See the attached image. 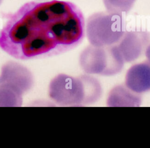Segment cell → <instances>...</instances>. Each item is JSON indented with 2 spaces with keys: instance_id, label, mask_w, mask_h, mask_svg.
Wrapping results in <instances>:
<instances>
[{
  "instance_id": "obj_8",
  "label": "cell",
  "mask_w": 150,
  "mask_h": 148,
  "mask_svg": "<svg viewBox=\"0 0 150 148\" xmlns=\"http://www.w3.org/2000/svg\"><path fill=\"white\" fill-rule=\"evenodd\" d=\"M136 0H103L107 11L124 15L133 7Z\"/></svg>"
},
{
  "instance_id": "obj_3",
  "label": "cell",
  "mask_w": 150,
  "mask_h": 148,
  "mask_svg": "<svg viewBox=\"0 0 150 148\" xmlns=\"http://www.w3.org/2000/svg\"><path fill=\"white\" fill-rule=\"evenodd\" d=\"M86 28L89 42L96 47L114 45L125 33L123 15L108 11L97 12L90 16Z\"/></svg>"
},
{
  "instance_id": "obj_4",
  "label": "cell",
  "mask_w": 150,
  "mask_h": 148,
  "mask_svg": "<svg viewBox=\"0 0 150 148\" xmlns=\"http://www.w3.org/2000/svg\"><path fill=\"white\" fill-rule=\"evenodd\" d=\"M124 60L115 44L107 47L91 45L81 53L80 64L90 74L112 75L120 71Z\"/></svg>"
},
{
  "instance_id": "obj_10",
  "label": "cell",
  "mask_w": 150,
  "mask_h": 148,
  "mask_svg": "<svg viewBox=\"0 0 150 148\" xmlns=\"http://www.w3.org/2000/svg\"><path fill=\"white\" fill-rule=\"evenodd\" d=\"M2 1H3V0H0V5H1V3H2Z\"/></svg>"
},
{
  "instance_id": "obj_1",
  "label": "cell",
  "mask_w": 150,
  "mask_h": 148,
  "mask_svg": "<svg viewBox=\"0 0 150 148\" xmlns=\"http://www.w3.org/2000/svg\"><path fill=\"white\" fill-rule=\"evenodd\" d=\"M84 20L74 4L29 2L11 15L0 33V47L19 60L57 54L81 41Z\"/></svg>"
},
{
  "instance_id": "obj_9",
  "label": "cell",
  "mask_w": 150,
  "mask_h": 148,
  "mask_svg": "<svg viewBox=\"0 0 150 148\" xmlns=\"http://www.w3.org/2000/svg\"><path fill=\"white\" fill-rule=\"evenodd\" d=\"M145 55L148 59V61L150 62V44H149V45L146 47Z\"/></svg>"
},
{
  "instance_id": "obj_6",
  "label": "cell",
  "mask_w": 150,
  "mask_h": 148,
  "mask_svg": "<svg viewBox=\"0 0 150 148\" xmlns=\"http://www.w3.org/2000/svg\"><path fill=\"white\" fill-rule=\"evenodd\" d=\"M148 40V34L145 32H125L115 45L124 61L131 62L139 56Z\"/></svg>"
},
{
  "instance_id": "obj_2",
  "label": "cell",
  "mask_w": 150,
  "mask_h": 148,
  "mask_svg": "<svg viewBox=\"0 0 150 148\" xmlns=\"http://www.w3.org/2000/svg\"><path fill=\"white\" fill-rule=\"evenodd\" d=\"M97 83L83 78L59 75L50 82L49 95L56 102L63 105H79L91 102L100 93Z\"/></svg>"
},
{
  "instance_id": "obj_5",
  "label": "cell",
  "mask_w": 150,
  "mask_h": 148,
  "mask_svg": "<svg viewBox=\"0 0 150 148\" xmlns=\"http://www.w3.org/2000/svg\"><path fill=\"white\" fill-rule=\"evenodd\" d=\"M0 84L8 86L22 94L30 88L32 84V77L30 72L22 66L9 63L2 68Z\"/></svg>"
},
{
  "instance_id": "obj_7",
  "label": "cell",
  "mask_w": 150,
  "mask_h": 148,
  "mask_svg": "<svg viewBox=\"0 0 150 148\" xmlns=\"http://www.w3.org/2000/svg\"><path fill=\"white\" fill-rule=\"evenodd\" d=\"M125 85L128 90L137 94L150 91V62L132 66L127 73Z\"/></svg>"
}]
</instances>
